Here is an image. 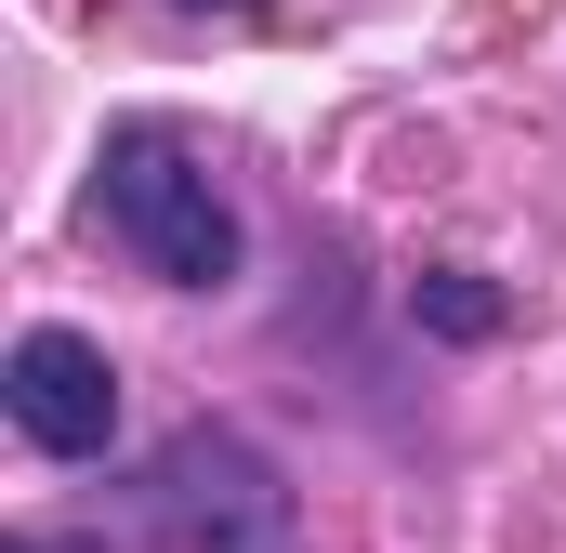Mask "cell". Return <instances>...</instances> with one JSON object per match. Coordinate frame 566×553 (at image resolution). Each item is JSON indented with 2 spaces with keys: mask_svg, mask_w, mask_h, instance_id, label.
<instances>
[{
  "mask_svg": "<svg viewBox=\"0 0 566 553\" xmlns=\"http://www.w3.org/2000/svg\"><path fill=\"white\" fill-rule=\"evenodd\" d=\"M0 409H13V435H27L40 461H106V435H119V369H106V343H80V330H13Z\"/></svg>",
  "mask_w": 566,
  "mask_h": 553,
  "instance_id": "obj_3",
  "label": "cell"
},
{
  "mask_svg": "<svg viewBox=\"0 0 566 553\" xmlns=\"http://www.w3.org/2000/svg\"><path fill=\"white\" fill-rule=\"evenodd\" d=\"M145 514H158L185 553H277V541H290L277 461H264L251 435H224V421H198V435H171V448H158Z\"/></svg>",
  "mask_w": 566,
  "mask_h": 553,
  "instance_id": "obj_2",
  "label": "cell"
},
{
  "mask_svg": "<svg viewBox=\"0 0 566 553\" xmlns=\"http://www.w3.org/2000/svg\"><path fill=\"white\" fill-rule=\"evenodd\" d=\"M185 13H251V0H185Z\"/></svg>",
  "mask_w": 566,
  "mask_h": 553,
  "instance_id": "obj_5",
  "label": "cell"
},
{
  "mask_svg": "<svg viewBox=\"0 0 566 553\" xmlns=\"http://www.w3.org/2000/svg\"><path fill=\"white\" fill-rule=\"evenodd\" d=\"M93 225L133 251L158 290H224L238 276V198L211 185V158L171 133V119H119L93 145Z\"/></svg>",
  "mask_w": 566,
  "mask_h": 553,
  "instance_id": "obj_1",
  "label": "cell"
},
{
  "mask_svg": "<svg viewBox=\"0 0 566 553\" xmlns=\"http://www.w3.org/2000/svg\"><path fill=\"white\" fill-rule=\"evenodd\" d=\"M409 316H422L434 343H488V330H501V290H488V276H461V264H434L422 290H409Z\"/></svg>",
  "mask_w": 566,
  "mask_h": 553,
  "instance_id": "obj_4",
  "label": "cell"
},
{
  "mask_svg": "<svg viewBox=\"0 0 566 553\" xmlns=\"http://www.w3.org/2000/svg\"><path fill=\"white\" fill-rule=\"evenodd\" d=\"M13 553H53V541H13Z\"/></svg>",
  "mask_w": 566,
  "mask_h": 553,
  "instance_id": "obj_6",
  "label": "cell"
}]
</instances>
